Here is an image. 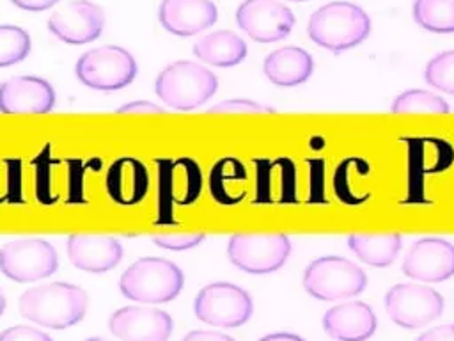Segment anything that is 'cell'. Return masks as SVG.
<instances>
[{"label": "cell", "instance_id": "obj_1", "mask_svg": "<svg viewBox=\"0 0 454 341\" xmlns=\"http://www.w3.org/2000/svg\"><path fill=\"white\" fill-rule=\"evenodd\" d=\"M87 293L71 282L39 284L18 300L20 314L41 327L67 329L83 320L87 311Z\"/></svg>", "mask_w": 454, "mask_h": 341}, {"label": "cell", "instance_id": "obj_2", "mask_svg": "<svg viewBox=\"0 0 454 341\" xmlns=\"http://www.w3.org/2000/svg\"><path fill=\"white\" fill-rule=\"evenodd\" d=\"M309 37L330 52H344L371 34L367 12L351 2H330L316 9L307 23Z\"/></svg>", "mask_w": 454, "mask_h": 341}, {"label": "cell", "instance_id": "obj_3", "mask_svg": "<svg viewBox=\"0 0 454 341\" xmlns=\"http://www.w3.org/2000/svg\"><path fill=\"white\" fill-rule=\"evenodd\" d=\"M218 89V78L193 60H176L165 66L154 82L156 96L174 110H193L204 105Z\"/></svg>", "mask_w": 454, "mask_h": 341}, {"label": "cell", "instance_id": "obj_4", "mask_svg": "<svg viewBox=\"0 0 454 341\" xmlns=\"http://www.w3.org/2000/svg\"><path fill=\"white\" fill-rule=\"evenodd\" d=\"M184 284L181 268L163 258H140L119 279L121 293L135 302L163 304L174 300Z\"/></svg>", "mask_w": 454, "mask_h": 341}, {"label": "cell", "instance_id": "obj_5", "mask_svg": "<svg viewBox=\"0 0 454 341\" xmlns=\"http://www.w3.org/2000/svg\"><path fill=\"white\" fill-rule=\"evenodd\" d=\"M137 71L135 57L117 44L87 50L74 64L76 78L94 91H119L135 80Z\"/></svg>", "mask_w": 454, "mask_h": 341}, {"label": "cell", "instance_id": "obj_6", "mask_svg": "<svg viewBox=\"0 0 454 341\" xmlns=\"http://www.w3.org/2000/svg\"><path fill=\"white\" fill-rule=\"evenodd\" d=\"M365 284V272L340 256L317 258L303 272V288L317 300L349 298L362 293Z\"/></svg>", "mask_w": 454, "mask_h": 341}, {"label": "cell", "instance_id": "obj_7", "mask_svg": "<svg viewBox=\"0 0 454 341\" xmlns=\"http://www.w3.org/2000/svg\"><path fill=\"white\" fill-rule=\"evenodd\" d=\"M158 165V220L170 222L176 206L193 204L202 190V172L188 156L156 160Z\"/></svg>", "mask_w": 454, "mask_h": 341}, {"label": "cell", "instance_id": "obj_8", "mask_svg": "<svg viewBox=\"0 0 454 341\" xmlns=\"http://www.w3.org/2000/svg\"><path fill=\"white\" fill-rule=\"evenodd\" d=\"M291 242L286 234H255L238 233L229 238V261L247 274H271L278 270L289 258Z\"/></svg>", "mask_w": 454, "mask_h": 341}, {"label": "cell", "instance_id": "obj_9", "mask_svg": "<svg viewBox=\"0 0 454 341\" xmlns=\"http://www.w3.org/2000/svg\"><path fill=\"white\" fill-rule=\"evenodd\" d=\"M193 311L207 325L236 329L250 320L254 304L243 288L232 282H211L197 293Z\"/></svg>", "mask_w": 454, "mask_h": 341}, {"label": "cell", "instance_id": "obj_10", "mask_svg": "<svg viewBox=\"0 0 454 341\" xmlns=\"http://www.w3.org/2000/svg\"><path fill=\"white\" fill-rule=\"evenodd\" d=\"M59 266L53 245L43 238H18L0 247V272L16 282L50 277Z\"/></svg>", "mask_w": 454, "mask_h": 341}, {"label": "cell", "instance_id": "obj_11", "mask_svg": "<svg viewBox=\"0 0 454 341\" xmlns=\"http://www.w3.org/2000/svg\"><path fill=\"white\" fill-rule=\"evenodd\" d=\"M385 309L399 327L419 329L440 318L443 297L426 284L401 282L387 291Z\"/></svg>", "mask_w": 454, "mask_h": 341}, {"label": "cell", "instance_id": "obj_12", "mask_svg": "<svg viewBox=\"0 0 454 341\" xmlns=\"http://www.w3.org/2000/svg\"><path fill=\"white\" fill-rule=\"evenodd\" d=\"M238 27L257 43H275L289 36L293 11L278 0H245L236 11Z\"/></svg>", "mask_w": 454, "mask_h": 341}, {"label": "cell", "instance_id": "obj_13", "mask_svg": "<svg viewBox=\"0 0 454 341\" xmlns=\"http://www.w3.org/2000/svg\"><path fill=\"white\" fill-rule=\"evenodd\" d=\"M103 27L105 12L90 0H71L48 18V30L67 44L90 43L101 36Z\"/></svg>", "mask_w": 454, "mask_h": 341}, {"label": "cell", "instance_id": "obj_14", "mask_svg": "<svg viewBox=\"0 0 454 341\" xmlns=\"http://www.w3.org/2000/svg\"><path fill=\"white\" fill-rule=\"evenodd\" d=\"M403 274L422 282H440L454 275V245L438 236L419 238L403 259Z\"/></svg>", "mask_w": 454, "mask_h": 341}, {"label": "cell", "instance_id": "obj_15", "mask_svg": "<svg viewBox=\"0 0 454 341\" xmlns=\"http://www.w3.org/2000/svg\"><path fill=\"white\" fill-rule=\"evenodd\" d=\"M108 327L121 341H167L172 334V318L156 307L126 305L112 313Z\"/></svg>", "mask_w": 454, "mask_h": 341}, {"label": "cell", "instance_id": "obj_16", "mask_svg": "<svg viewBox=\"0 0 454 341\" xmlns=\"http://www.w3.org/2000/svg\"><path fill=\"white\" fill-rule=\"evenodd\" d=\"M55 105L51 83L41 76H12L0 83L2 114H46Z\"/></svg>", "mask_w": 454, "mask_h": 341}, {"label": "cell", "instance_id": "obj_17", "mask_svg": "<svg viewBox=\"0 0 454 341\" xmlns=\"http://www.w3.org/2000/svg\"><path fill=\"white\" fill-rule=\"evenodd\" d=\"M66 249L69 261L89 274H105L122 259L121 242L106 234H69Z\"/></svg>", "mask_w": 454, "mask_h": 341}, {"label": "cell", "instance_id": "obj_18", "mask_svg": "<svg viewBox=\"0 0 454 341\" xmlns=\"http://www.w3.org/2000/svg\"><path fill=\"white\" fill-rule=\"evenodd\" d=\"M158 20L167 32L188 37L215 25L218 9L211 0H161Z\"/></svg>", "mask_w": 454, "mask_h": 341}, {"label": "cell", "instance_id": "obj_19", "mask_svg": "<svg viewBox=\"0 0 454 341\" xmlns=\"http://www.w3.org/2000/svg\"><path fill=\"white\" fill-rule=\"evenodd\" d=\"M323 329L335 341H365L376 330V316L365 302H344L325 313Z\"/></svg>", "mask_w": 454, "mask_h": 341}, {"label": "cell", "instance_id": "obj_20", "mask_svg": "<svg viewBox=\"0 0 454 341\" xmlns=\"http://www.w3.org/2000/svg\"><path fill=\"white\" fill-rule=\"evenodd\" d=\"M105 186L114 202L121 206L138 204L149 190L147 167L133 156H122L110 165Z\"/></svg>", "mask_w": 454, "mask_h": 341}, {"label": "cell", "instance_id": "obj_21", "mask_svg": "<svg viewBox=\"0 0 454 341\" xmlns=\"http://www.w3.org/2000/svg\"><path fill=\"white\" fill-rule=\"evenodd\" d=\"M262 71L271 83L278 87H294L310 78L314 60L303 48L282 46L266 55Z\"/></svg>", "mask_w": 454, "mask_h": 341}, {"label": "cell", "instance_id": "obj_22", "mask_svg": "<svg viewBox=\"0 0 454 341\" xmlns=\"http://www.w3.org/2000/svg\"><path fill=\"white\" fill-rule=\"evenodd\" d=\"M209 192L211 197L223 206H234L247 195L248 174L245 165L234 158L225 156L218 160L209 172Z\"/></svg>", "mask_w": 454, "mask_h": 341}, {"label": "cell", "instance_id": "obj_23", "mask_svg": "<svg viewBox=\"0 0 454 341\" xmlns=\"http://www.w3.org/2000/svg\"><path fill=\"white\" fill-rule=\"evenodd\" d=\"M247 43L232 30H215L193 44V55L209 66L231 67L247 57Z\"/></svg>", "mask_w": 454, "mask_h": 341}, {"label": "cell", "instance_id": "obj_24", "mask_svg": "<svg viewBox=\"0 0 454 341\" xmlns=\"http://www.w3.org/2000/svg\"><path fill=\"white\" fill-rule=\"evenodd\" d=\"M401 234H349L348 245L355 256L371 266H388L401 250Z\"/></svg>", "mask_w": 454, "mask_h": 341}, {"label": "cell", "instance_id": "obj_25", "mask_svg": "<svg viewBox=\"0 0 454 341\" xmlns=\"http://www.w3.org/2000/svg\"><path fill=\"white\" fill-rule=\"evenodd\" d=\"M413 18L427 32L452 34L454 32V0H415Z\"/></svg>", "mask_w": 454, "mask_h": 341}, {"label": "cell", "instance_id": "obj_26", "mask_svg": "<svg viewBox=\"0 0 454 341\" xmlns=\"http://www.w3.org/2000/svg\"><path fill=\"white\" fill-rule=\"evenodd\" d=\"M392 114H447V101L426 89H410L397 94L390 107Z\"/></svg>", "mask_w": 454, "mask_h": 341}, {"label": "cell", "instance_id": "obj_27", "mask_svg": "<svg viewBox=\"0 0 454 341\" xmlns=\"http://www.w3.org/2000/svg\"><path fill=\"white\" fill-rule=\"evenodd\" d=\"M30 52V36L18 25H0V67L21 62Z\"/></svg>", "mask_w": 454, "mask_h": 341}, {"label": "cell", "instance_id": "obj_28", "mask_svg": "<svg viewBox=\"0 0 454 341\" xmlns=\"http://www.w3.org/2000/svg\"><path fill=\"white\" fill-rule=\"evenodd\" d=\"M424 78L431 87L445 94H454V50L434 55L426 64Z\"/></svg>", "mask_w": 454, "mask_h": 341}, {"label": "cell", "instance_id": "obj_29", "mask_svg": "<svg viewBox=\"0 0 454 341\" xmlns=\"http://www.w3.org/2000/svg\"><path fill=\"white\" fill-rule=\"evenodd\" d=\"M206 238L204 233H177V234H154V245L167 250H186L197 247Z\"/></svg>", "mask_w": 454, "mask_h": 341}, {"label": "cell", "instance_id": "obj_30", "mask_svg": "<svg viewBox=\"0 0 454 341\" xmlns=\"http://www.w3.org/2000/svg\"><path fill=\"white\" fill-rule=\"evenodd\" d=\"M209 112H225V114H257V112H273V108L264 107L254 99L247 98H232L225 99L215 107L209 108Z\"/></svg>", "mask_w": 454, "mask_h": 341}, {"label": "cell", "instance_id": "obj_31", "mask_svg": "<svg viewBox=\"0 0 454 341\" xmlns=\"http://www.w3.org/2000/svg\"><path fill=\"white\" fill-rule=\"evenodd\" d=\"M0 341H53L46 332L28 327V325H12L0 332Z\"/></svg>", "mask_w": 454, "mask_h": 341}, {"label": "cell", "instance_id": "obj_32", "mask_svg": "<svg viewBox=\"0 0 454 341\" xmlns=\"http://www.w3.org/2000/svg\"><path fill=\"white\" fill-rule=\"evenodd\" d=\"M119 114H161L163 108L156 103H151L147 99H137V101H129L126 105H121L117 108Z\"/></svg>", "mask_w": 454, "mask_h": 341}, {"label": "cell", "instance_id": "obj_33", "mask_svg": "<svg viewBox=\"0 0 454 341\" xmlns=\"http://www.w3.org/2000/svg\"><path fill=\"white\" fill-rule=\"evenodd\" d=\"M417 341H454V325H440L422 332Z\"/></svg>", "mask_w": 454, "mask_h": 341}, {"label": "cell", "instance_id": "obj_34", "mask_svg": "<svg viewBox=\"0 0 454 341\" xmlns=\"http://www.w3.org/2000/svg\"><path fill=\"white\" fill-rule=\"evenodd\" d=\"M181 341H234V339L218 330H192Z\"/></svg>", "mask_w": 454, "mask_h": 341}, {"label": "cell", "instance_id": "obj_35", "mask_svg": "<svg viewBox=\"0 0 454 341\" xmlns=\"http://www.w3.org/2000/svg\"><path fill=\"white\" fill-rule=\"evenodd\" d=\"M16 7L25 11H44L55 5L59 0H11Z\"/></svg>", "mask_w": 454, "mask_h": 341}, {"label": "cell", "instance_id": "obj_36", "mask_svg": "<svg viewBox=\"0 0 454 341\" xmlns=\"http://www.w3.org/2000/svg\"><path fill=\"white\" fill-rule=\"evenodd\" d=\"M259 341H305V339L291 332H275V334L262 336Z\"/></svg>", "mask_w": 454, "mask_h": 341}, {"label": "cell", "instance_id": "obj_37", "mask_svg": "<svg viewBox=\"0 0 454 341\" xmlns=\"http://www.w3.org/2000/svg\"><path fill=\"white\" fill-rule=\"evenodd\" d=\"M4 311H5V297H4V291L0 288V316L4 314Z\"/></svg>", "mask_w": 454, "mask_h": 341}, {"label": "cell", "instance_id": "obj_38", "mask_svg": "<svg viewBox=\"0 0 454 341\" xmlns=\"http://www.w3.org/2000/svg\"><path fill=\"white\" fill-rule=\"evenodd\" d=\"M83 341H108V339H105V337H87Z\"/></svg>", "mask_w": 454, "mask_h": 341}, {"label": "cell", "instance_id": "obj_39", "mask_svg": "<svg viewBox=\"0 0 454 341\" xmlns=\"http://www.w3.org/2000/svg\"><path fill=\"white\" fill-rule=\"evenodd\" d=\"M291 2H305V0H291Z\"/></svg>", "mask_w": 454, "mask_h": 341}]
</instances>
